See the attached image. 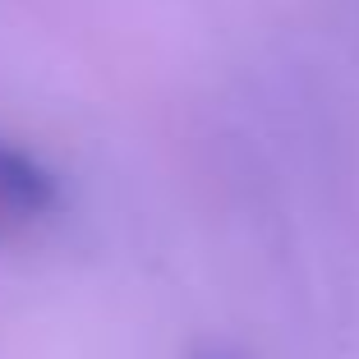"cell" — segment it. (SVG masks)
Here are the masks:
<instances>
[{"label": "cell", "mask_w": 359, "mask_h": 359, "mask_svg": "<svg viewBox=\"0 0 359 359\" xmlns=\"http://www.w3.org/2000/svg\"><path fill=\"white\" fill-rule=\"evenodd\" d=\"M0 203L14 212H46L55 203V180L14 143H0Z\"/></svg>", "instance_id": "obj_1"}]
</instances>
